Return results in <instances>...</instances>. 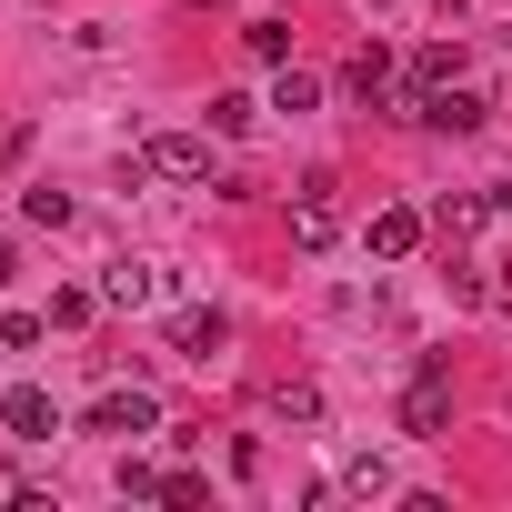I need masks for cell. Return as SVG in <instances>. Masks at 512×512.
Wrapping results in <instances>:
<instances>
[{
	"instance_id": "44dd1931",
	"label": "cell",
	"mask_w": 512,
	"mask_h": 512,
	"mask_svg": "<svg viewBox=\"0 0 512 512\" xmlns=\"http://www.w3.org/2000/svg\"><path fill=\"white\" fill-rule=\"evenodd\" d=\"M0 282H21V251H11V241H0Z\"/></svg>"
},
{
	"instance_id": "4fadbf2b",
	"label": "cell",
	"mask_w": 512,
	"mask_h": 512,
	"mask_svg": "<svg viewBox=\"0 0 512 512\" xmlns=\"http://www.w3.org/2000/svg\"><path fill=\"white\" fill-rule=\"evenodd\" d=\"M312 101H322V81H312V71H292V61H282V81H272V111H292V121H302V111H312Z\"/></svg>"
},
{
	"instance_id": "7a4b0ae2",
	"label": "cell",
	"mask_w": 512,
	"mask_h": 512,
	"mask_svg": "<svg viewBox=\"0 0 512 512\" xmlns=\"http://www.w3.org/2000/svg\"><path fill=\"white\" fill-rule=\"evenodd\" d=\"M81 432H101V442H141V432H161V402H151V392H101Z\"/></svg>"
},
{
	"instance_id": "ffe728a7",
	"label": "cell",
	"mask_w": 512,
	"mask_h": 512,
	"mask_svg": "<svg viewBox=\"0 0 512 512\" xmlns=\"http://www.w3.org/2000/svg\"><path fill=\"white\" fill-rule=\"evenodd\" d=\"M91 312H101V302H91V292H51V322H61V332H81V322H91Z\"/></svg>"
},
{
	"instance_id": "8992f818",
	"label": "cell",
	"mask_w": 512,
	"mask_h": 512,
	"mask_svg": "<svg viewBox=\"0 0 512 512\" xmlns=\"http://www.w3.org/2000/svg\"><path fill=\"white\" fill-rule=\"evenodd\" d=\"M422 211H372V262H412V251H422Z\"/></svg>"
},
{
	"instance_id": "ba28073f",
	"label": "cell",
	"mask_w": 512,
	"mask_h": 512,
	"mask_svg": "<svg viewBox=\"0 0 512 512\" xmlns=\"http://www.w3.org/2000/svg\"><path fill=\"white\" fill-rule=\"evenodd\" d=\"M342 81H352L372 111H392V51H382V41H372V51H352V71H342Z\"/></svg>"
},
{
	"instance_id": "9c48e42d",
	"label": "cell",
	"mask_w": 512,
	"mask_h": 512,
	"mask_svg": "<svg viewBox=\"0 0 512 512\" xmlns=\"http://www.w3.org/2000/svg\"><path fill=\"white\" fill-rule=\"evenodd\" d=\"M442 81H462V41H422L412 51V91H442Z\"/></svg>"
},
{
	"instance_id": "2e32d148",
	"label": "cell",
	"mask_w": 512,
	"mask_h": 512,
	"mask_svg": "<svg viewBox=\"0 0 512 512\" xmlns=\"http://www.w3.org/2000/svg\"><path fill=\"white\" fill-rule=\"evenodd\" d=\"M41 332H51L41 312H0V352H41Z\"/></svg>"
},
{
	"instance_id": "3957f363",
	"label": "cell",
	"mask_w": 512,
	"mask_h": 512,
	"mask_svg": "<svg viewBox=\"0 0 512 512\" xmlns=\"http://www.w3.org/2000/svg\"><path fill=\"white\" fill-rule=\"evenodd\" d=\"M292 241H302V251H332V241H342V211H332V171H312V181H302V201H292Z\"/></svg>"
},
{
	"instance_id": "30bf717a",
	"label": "cell",
	"mask_w": 512,
	"mask_h": 512,
	"mask_svg": "<svg viewBox=\"0 0 512 512\" xmlns=\"http://www.w3.org/2000/svg\"><path fill=\"white\" fill-rule=\"evenodd\" d=\"M151 292H161V282H151V262H111V282H101V302H111V312H141Z\"/></svg>"
},
{
	"instance_id": "52a82bcc",
	"label": "cell",
	"mask_w": 512,
	"mask_h": 512,
	"mask_svg": "<svg viewBox=\"0 0 512 512\" xmlns=\"http://www.w3.org/2000/svg\"><path fill=\"white\" fill-rule=\"evenodd\" d=\"M171 352H181V362H211V352H221V312L181 302V312H171Z\"/></svg>"
},
{
	"instance_id": "277c9868",
	"label": "cell",
	"mask_w": 512,
	"mask_h": 512,
	"mask_svg": "<svg viewBox=\"0 0 512 512\" xmlns=\"http://www.w3.org/2000/svg\"><path fill=\"white\" fill-rule=\"evenodd\" d=\"M0 432H11V442H51V432H61L51 392H41V382H11V392H0Z\"/></svg>"
},
{
	"instance_id": "e0dca14e",
	"label": "cell",
	"mask_w": 512,
	"mask_h": 512,
	"mask_svg": "<svg viewBox=\"0 0 512 512\" xmlns=\"http://www.w3.org/2000/svg\"><path fill=\"white\" fill-rule=\"evenodd\" d=\"M272 412H282V422H322V392H312V382H282Z\"/></svg>"
},
{
	"instance_id": "d6986e66",
	"label": "cell",
	"mask_w": 512,
	"mask_h": 512,
	"mask_svg": "<svg viewBox=\"0 0 512 512\" xmlns=\"http://www.w3.org/2000/svg\"><path fill=\"white\" fill-rule=\"evenodd\" d=\"M121 492H131V502H161V492H171V472H151V462H121Z\"/></svg>"
},
{
	"instance_id": "9a60e30c",
	"label": "cell",
	"mask_w": 512,
	"mask_h": 512,
	"mask_svg": "<svg viewBox=\"0 0 512 512\" xmlns=\"http://www.w3.org/2000/svg\"><path fill=\"white\" fill-rule=\"evenodd\" d=\"M21 221H41V231H61V221H71V191H51V181H41V191H21Z\"/></svg>"
},
{
	"instance_id": "5b68a950",
	"label": "cell",
	"mask_w": 512,
	"mask_h": 512,
	"mask_svg": "<svg viewBox=\"0 0 512 512\" xmlns=\"http://www.w3.org/2000/svg\"><path fill=\"white\" fill-rule=\"evenodd\" d=\"M141 171H171V181H211V141H201V131H151Z\"/></svg>"
},
{
	"instance_id": "7c38bea8",
	"label": "cell",
	"mask_w": 512,
	"mask_h": 512,
	"mask_svg": "<svg viewBox=\"0 0 512 512\" xmlns=\"http://www.w3.org/2000/svg\"><path fill=\"white\" fill-rule=\"evenodd\" d=\"M482 211H492V191H442V201H432V231H472Z\"/></svg>"
},
{
	"instance_id": "ac0fdd59",
	"label": "cell",
	"mask_w": 512,
	"mask_h": 512,
	"mask_svg": "<svg viewBox=\"0 0 512 512\" xmlns=\"http://www.w3.org/2000/svg\"><path fill=\"white\" fill-rule=\"evenodd\" d=\"M342 492H362V502H382V492H392V472H382V462L362 452V462H342Z\"/></svg>"
},
{
	"instance_id": "6da1fadb",
	"label": "cell",
	"mask_w": 512,
	"mask_h": 512,
	"mask_svg": "<svg viewBox=\"0 0 512 512\" xmlns=\"http://www.w3.org/2000/svg\"><path fill=\"white\" fill-rule=\"evenodd\" d=\"M402 432H412V442H442V432H452V362H442V352H422V362H412Z\"/></svg>"
},
{
	"instance_id": "5bb4252c",
	"label": "cell",
	"mask_w": 512,
	"mask_h": 512,
	"mask_svg": "<svg viewBox=\"0 0 512 512\" xmlns=\"http://www.w3.org/2000/svg\"><path fill=\"white\" fill-rule=\"evenodd\" d=\"M251 121H262V101H241V91H221V101H211V131H221V141H241Z\"/></svg>"
},
{
	"instance_id": "8fae6325",
	"label": "cell",
	"mask_w": 512,
	"mask_h": 512,
	"mask_svg": "<svg viewBox=\"0 0 512 512\" xmlns=\"http://www.w3.org/2000/svg\"><path fill=\"white\" fill-rule=\"evenodd\" d=\"M241 51L262 61V71H282V61H292V21H251V31H241Z\"/></svg>"
}]
</instances>
